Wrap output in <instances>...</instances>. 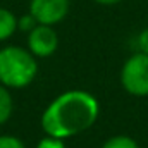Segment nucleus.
I'll list each match as a JSON object with an SVG mask.
<instances>
[{
	"label": "nucleus",
	"instance_id": "f8f14e48",
	"mask_svg": "<svg viewBox=\"0 0 148 148\" xmlns=\"http://www.w3.org/2000/svg\"><path fill=\"white\" fill-rule=\"evenodd\" d=\"M136 45H138V48H140L141 53L148 55V28H145V29L138 35V38H136Z\"/></svg>",
	"mask_w": 148,
	"mask_h": 148
},
{
	"label": "nucleus",
	"instance_id": "39448f33",
	"mask_svg": "<svg viewBox=\"0 0 148 148\" xmlns=\"http://www.w3.org/2000/svg\"><path fill=\"white\" fill-rule=\"evenodd\" d=\"M59 47V36L53 26L38 24L33 31L28 33V50L40 59L50 57Z\"/></svg>",
	"mask_w": 148,
	"mask_h": 148
},
{
	"label": "nucleus",
	"instance_id": "f257e3e1",
	"mask_svg": "<svg viewBox=\"0 0 148 148\" xmlns=\"http://www.w3.org/2000/svg\"><path fill=\"white\" fill-rule=\"evenodd\" d=\"M100 114L98 100L84 90H69L53 98L41 114V129L47 136L66 140L90 129Z\"/></svg>",
	"mask_w": 148,
	"mask_h": 148
},
{
	"label": "nucleus",
	"instance_id": "ddd939ff",
	"mask_svg": "<svg viewBox=\"0 0 148 148\" xmlns=\"http://www.w3.org/2000/svg\"><path fill=\"white\" fill-rule=\"evenodd\" d=\"M95 2L100 3V5H115V3H119L122 0H95Z\"/></svg>",
	"mask_w": 148,
	"mask_h": 148
},
{
	"label": "nucleus",
	"instance_id": "20e7f679",
	"mask_svg": "<svg viewBox=\"0 0 148 148\" xmlns=\"http://www.w3.org/2000/svg\"><path fill=\"white\" fill-rule=\"evenodd\" d=\"M69 12V0H29V14L38 24L55 26L66 19Z\"/></svg>",
	"mask_w": 148,
	"mask_h": 148
},
{
	"label": "nucleus",
	"instance_id": "423d86ee",
	"mask_svg": "<svg viewBox=\"0 0 148 148\" xmlns=\"http://www.w3.org/2000/svg\"><path fill=\"white\" fill-rule=\"evenodd\" d=\"M17 31V17L12 10L0 7V41H5Z\"/></svg>",
	"mask_w": 148,
	"mask_h": 148
},
{
	"label": "nucleus",
	"instance_id": "7ed1b4c3",
	"mask_svg": "<svg viewBox=\"0 0 148 148\" xmlns=\"http://www.w3.org/2000/svg\"><path fill=\"white\" fill-rule=\"evenodd\" d=\"M121 84L133 97H148V55L133 53L122 64Z\"/></svg>",
	"mask_w": 148,
	"mask_h": 148
},
{
	"label": "nucleus",
	"instance_id": "0eeeda50",
	"mask_svg": "<svg viewBox=\"0 0 148 148\" xmlns=\"http://www.w3.org/2000/svg\"><path fill=\"white\" fill-rule=\"evenodd\" d=\"M12 109H14V103H12V97L7 90V86L0 84V126L5 124L10 115H12Z\"/></svg>",
	"mask_w": 148,
	"mask_h": 148
},
{
	"label": "nucleus",
	"instance_id": "6e6552de",
	"mask_svg": "<svg viewBox=\"0 0 148 148\" xmlns=\"http://www.w3.org/2000/svg\"><path fill=\"white\" fill-rule=\"evenodd\" d=\"M102 148H140V145L136 143V140H133L131 136H126V134H117V136H112L109 138Z\"/></svg>",
	"mask_w": 148,
	"mask_h": 148
},
{
	"label": "nucleus",
	"instance_id": "9d476101",
	"mask_svg": "<svg viewBox=\"0 0 148 148\" xmlns=\"http://www.w3.org/2000/svg\"><path fill=\"white\" fill-rule=\"evenodd\" d=\"M0 148H26V147L17 136L3 134V136H0Z\"/></svg>",
	"mask_w": 148,
	"mask_h": 148
},
{
	"label": "nucleus",
	"instance_id": "9b49d317",
	"mask_svg": "<svg viewBox=\"0 0 148 148\" xmlns=\"http://www.w3.org/2000/svg\"><path fill=\"white\" fill-rule=\"evenodd\" d=\"M36 148H66V145H64V140L47 136V138L40 140V143L36 145Z\"/></svg>",
	"mask_w": 148,
	"mask_h": 148
},
{
	"label": "nucleus",
	"instance_id": "f03ea898",
	"mask_svg": "<svg viewBox=\"0 0 148 148\" xmlns=\"http://www.w3.org/2000/svg\"><path fill=\"white\" fill-rule=\"evenodd\" d=\"M36 74V57L29 50L16 45L0 48V84L19 90L31 84Z\"/></svg>",
	"mask_w": 148,
	"mask_h": 148
},
{
	"label": "nucleus",
	"instance_id": "1a4fd4ad",
	"mask_svg": "<svg viewBox=\"0 0 148 148\" xmlns=\"http://www.w3.org/2000/svg\"><path fill=\"white\" fill-rule=\"evenodd\" d=\"M36 26H38V21L29 14V12L24 14V16H21V17H17V29H19V31L29 33V31H33Z\"/></svg>",
	"mask_w": 148,
	"mask_h": 148
}]
</instances>
